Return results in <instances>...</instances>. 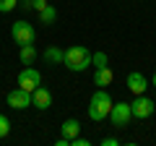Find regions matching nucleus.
Wrapping results in <instances>:
<instances>
[{
  "label": "nucleus",
  "instance_id": "423d86ee",
  "mask_svg": "<svg viewBox=\"0 0 156 146\" xmlns=\"http://www.w3.org/2000/svg\"><path fill=\"white\" fill-rule=\"evenodd\" d=\"M39 84H42V73H39L37 68L26 65L21 73H18V86H21V89H26V91H34Z\"/></svg>",
  "mask_w": 156,
  "mask_h": 146
},
{
  "label": "nucleus",
  "instance_id": "f03ea898",
  "mask_svg": "<svg viewBox=\"0 0 156 146\" xmlns=\"http://www.w3.org/2000/svg\"><path fill=\"white\" fill-rule=\"evenodd\" d=\"M62 65H65L68 71H73V73H83L86 68L91 65V52H89V47H83V45L68 47V50H65V60H62Z\"/></svg>",
  "mask_w": 156,
  "mask_h": 146
},
{
  "label": "nucleus",
  "instance_id": "7ed1b4c3",
  "mask_svg": "<svg viewBox=\"0 0 156 146\" xmlns=\"http://www.w3.org/2000/svg\"><path fill=\"white\" fill-rule=\"evenodd\" d=\"M11 37L16 39V45H34L37 42V29L29 21H16L11 26Z\"/></svg>",
  "mask_w": 156,
  "mask_h": 146
},
{
  "label": "nucleus",
  "instance_id": "2eb2a0df",
  "mask_svg": "<svg viewBox=\"0 0 156 146\" xmlns=\"http://www.w3.org/2000/svg\"><path fill=\"white\" fill-rule=\"evenodd\" d=\"M107 63H109V57H107V52H91V65L94 68H104Z\"/></svg>",
  "mask_w": 156,
  "mask_h": 146
},
{
  "label": "nucleus",
  "instance_id": "aec40b11",
  "mask_svg": "<svg viewBox=\"0 0 156 146\" xmlns=\"http://www.w3.org/2000/svg\"><path fill=\"white\" fill-rule=\"evenodd\" d=\"M151 86H154V89H156V73H154V78H151Z\"/></svg>",
  "mask_w": 156,
  "mask_h": 146
},
{
  "label": "nucleus",
  "instance_id": "9d476101",
  "mask_svg": "<svg viewBox=\"0 0 156 146\" xmlns=\"http://www.w3.org/2000/svg\"><path fill=\"white\" fill-rule=\"evenodd\" d=\"M78 133H81V123H78L76 118H68L65 123L60 125V136H62V138H68V141H70V138H76Z\"/></svg>",
  "mask_w": 156,
  "mask_h": 146
},
{
  "label": "nucleus",
  "instance_id": "39448f33",
  "mask_svg": "<svg viewBox=\"0 0 156 146\" xmlns=\"http://www.w3.org/2000/svg\"><path fill=\"white\" fill-rule=\"evenodd\" d=\"M109 120L115 128H125V125L133 120V110H130V104L128 102H117V104H112V110H109Z\"/></svg>",
  "mask_w": 156,
  "mask_h": 146
},
{
  "label": "nucleus",
  "instance_id": "1a4fd4ad",
  "mask_svg": "<svg viewBox=\"0 0 156 146\" xmlns=\"http://www.w3.org/2000/svg\"><path fill=\"white\" fill-rule=\"evenodd\" d=\"M128 89L133 91V94H146V89H148V78H146L143 73L133 71L128 76Z\"/></svg>",
  "mask_w": 156,
  "mask_h": 146
},
{
  "label": "nucleus",
  "instance_id": "ddd939ff",
  "mask_svg": "<svg viewBox=\"0 0 156 146\" xmlns=\"http://www.w3.org/2000/svg\"><path fill=\"white\" fill-rule=\"evenodd\" d=\"M39 21L47 24V26H50V24H55V21H57V8H55V5L42 8V11H39Z\"/></svg>",
  "mask_w": 156,
  "mask_h": 146
},
{
  "label": "nucleus",
  "instance_id": "0eeeda50",
  "mask_svg": "<svg viewBox=\"0 0 156 146\" xmlns=\"http://www.w3.org/2000/svg\"><path fill=\"white\" fill-rule=\"evenodd\" d=\"M8 107H13V110H26V107H31V91L26 89H13L11 94H8Z\"/></svg>",
  "mask_w": 156,
  "mask_h": 146
},
{
  "label": "nucleus",
  "instance_id": "dca6fc26",
  "mask_svg": "<svg viewBox=\"0 0 156 146\" xmlns=\"http://www.w3.org/2000/svg\"><path fill=\"white\" fill-rule=\"evenodd\" d=\"M8 133H11V120L5 115H0V138H5Z\"/></svg>",
  "mask_w": 156,
  "mask_h": 146
},
{
  "label": "nucleus",
  "instance_id": "4468645a",
  "mask_svg": "<svg viewBox=\"0 0 156 146\" xmlns=\"http://www.w3.org/2000/svg\"><path fill=\"white\" fill-rule=\"evenodd\" d=\"M44 60L47 63H62L65 60V50H60V47H47L44 50Z\"/></svg>",
  "mask_w": 156,
  "mask_h": 146
},
{
  "label": "nucleus",
  "instance_id": "f8f14e48",
  "mask_svg": "<svg viewBox=\"0 0 156 146\" xmlns=\"http://www.w3.org/2000/svg\"><path fill=\"white\" fill-rule=\"evenodd\" d=\"M18 57H21L23 65H34V60H37V47H34V45H21Z\"/></svg>",
  "mask_w": 156,
  "mask_h": 146
},
{
  "label": "nucleus",
  "instance_id": "9b49d317",
  "mask_svg": "<svg viewBox=\"0 0 156 146\" xmlns=\"http://www.w3.org/2000/svg\"><path fill=\"white\" fill-rule=\"evenodd\" d=\"M112 78H115V73H112V68H109V65L96 68V71H94V84H96V86H101V89H104V86H109V84H112Z\"/></svg>",
  "mask_w": 156,
  "mask_h": 146
},
{
  "label": "nucleus",
  "instance_id": "6e6552de",
  "mask_svg": "<svg viewBox=\"0 0 156 146\" xmlns=\"http://www.w3.org/2000/svg\"><path fill=\"white\" fill-rule=\"evenodd\" d=\"M31 107H37V110H50V107H52V94H50V89H44V86L39 84L37 89L31 91Z\"/></svg>",
  "mask_w": 156,
  "mask_h": 146
},
{
  "label": "nucleus",
  "instance_id": "a211bd4d",
  "mask_svg": "<svg viewBox=\"0 0 156 146\" xmlns=\"http://www.w3.org/2000/svg\"><path fill=\"white\" fill-rule=\"evenodd\" d=\"M70 146H91L89 138H81V136H76V138H70Z\"/></svg>",
  "mask_w": 156,
  "mask_h": 146
},
{
  "label": "nucleus",
  "instance_id": "20e7f679",
  "mask_svg": "<svg viewBox=\"0 0 156 146\" xmlns=\"http://www.w3.org/2000/svg\"><path fill=\"white\" fill-rule=\"evenodd\" d=\"M130 110H133V118L135 120H146L156 112V102L148 99L146 94H135V99L130 102Z\"/></svg>",
  "mask_w": 156,
  "mask_h": 146
},
{
  "label": "nucleus",
  "instance_id": "f257e3e1",
  "mask_svg": "<svg viewBox=\"0 0 156 146\" xmlns=\"http://www.w3.org/2000/svg\"><path fill=\"white\" fill-rule=\"evenodd\" d=\"M112 97L107 89H96L94 94H91V102H89V118L94 120V123H101V120L109 118V110H112Z\"/></svg>",
  "mask_w": 156,
  "mask_h": 146
},
{
  "label": "nucleus",
  "instance_id": "f3484780",
  "mask_svg": "<svg viewBox=\"0 0 156 146\" xmlns=\"http://www.w3.org/2000/svg\"><path fill=\"white\" fill-rule=\"evenodd\" d=\"M18 5V0H0V13H11Z\"/></svg>",
  "mask_w": 156,
  "mask_h": 146
},
{
  "label": "nucleus",
  "instance_id": "6ab92c4d",
  "mask_svg": "<svg viewBox=\"0 0 156 146\" xmlns=\"http://www.w3.org/2000/svg\"><path fill=\"white\" fill-rule=\"evenodd\" d=\"M120 144V138H115V136H107V138H101V146H117Z\"/></svg>",
  "mask_w": 156,
  "mask_h": 146
}]
</instances>
